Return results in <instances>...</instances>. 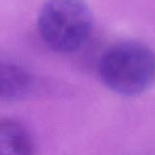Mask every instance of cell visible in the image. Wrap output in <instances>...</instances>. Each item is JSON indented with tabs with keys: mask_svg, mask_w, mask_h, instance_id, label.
Returning <instances> with one entry per match:
<instances>
[{
	"mask_svg": "<svg viewBox=\"0 0 155 155\" xmlns=\"http://www.w3.org/2000/svg\"><path fill=\"white\" fill-rule=\"evenodd\" d=\"M98 73L102 83L116 95L139 96L155 83V52L140 41H119L102 53Z\"/></svg>",
	"mask_w": 155,
	"mask_h": 155,
	"instance_id": "1",
	"label": "cell"
},
{
	"mask_svg": "<svg viewBox=\"0 0 155 155\" xmlns=\"http://www.w3.org/2000/svg\"><path fill=\"white\" fill-rule=\"evenodd\" d=\"M0 155H34L32 136L19 121L0 119Z\"/></svg>",
	"mask_w": 155,
	"mask_h": 155,
	"instance_id": "4",
	"label": "cell"
},
{
	"mask_svg": "<svg viewBox=\"0 0 155 155\" xmlns=\"http://www.w3.org/2000/svg\"><path fill=\"white\" fill-rule=\"evenodd\" d=\"M33 87L28 70L14 63L0 61V100L13 101L26 97Z\"/></svg>",
	"mask_w": 155,
	"mask_h": 155,
	"instance_id": "3",
	"label": "cell"
},
{
	"mask_svg": "<svg viewBox=\"0 0 155 155\" xmlns=\"http://www.w3.org/2000/svg\"><path fill=\"white\" fill-rule=\"evenodd\" d=\"M37 28L50 49L71 53L89 41L94 15L84 0H47L39 10Z\"/></svg>",
	"mask_w": 155,
	"mask_h": 155,
	"instance_id": "2",
	"label": "cell"
}]
</instances>
